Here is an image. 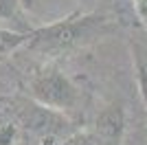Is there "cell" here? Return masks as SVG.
<instances>
[{"label": "cell", "instance_id": "1", "mask_svg": "<svg viewBox=\"0 0 147 145\" xmlns=\"http://www.w3.org/2000/svg\"><path fill=\"white\" fill-rule=\"evenodd\" d=\"M112 31L114 26L108 16L79 13V16H68L64 20L44 24V26H33L29 31L26 48L44 57H59L108 35Z\"/></svg>", "mask_w": 147, "mask_h": 145}, {"label": "cell", "instance_id": "2", "mask_svg": "<svg viewBox=\"0 0 147 145\" xmlns=\"http://www.w3.org/2000/svg\"><path fill=\"white\" fill-rule=\"evenodd\" d=\"M29 95L33 101L42 103L51 110L64 112V110H73L81 99L79 88L68 75L59 68H42L29 79Z\"/></svg>", "mask_w": 147, "mask_h": 145}, {"label": "cell", "instance_id": "3", "mask_svg": "<svg viewBox=\"0 0 147 145\" xmlns=\"http://www.w3.org/2000/svg\"><path fill=\"white\" fill-rule=\"evenodd\" d=\"M92 130L101 136L105 145H121L125 132V112L121 106H108L97 115Z\"/></svg>", "mask_w": 147, "mask_h": 145}, {"label": "cell", "instance_id": "4", "mask_svg": "<svg viewBox=\"0 0 147 145\" xmlns=\"http://www.w3.org/2000/svg\"><path fill=\"white\" fill-rule=\"evenodd\" d=\"M0 26L13 31H31V22L22 9V0H0Z\"/></svg>", "mask_w": 147, "mask_h": 145}, {"label": "cell", "instance_id": "5", "mask_svg": "<svg viewBox=\"0 0 147 145\" xmlns=\"http://www.w3.org/2000/svg\"><path fill=\"white\" fill-rule=\"evenodd\" d=\"M26 42H29V31H13L0 26V60L26 46Z\"/></svg>", "mask_w": 147, "mask_h": 145}, {"label": "cell", "instance_id": "6", "mask_svg": "<svg viewBox=\"0 0 147 145\" xmlns=\"http://www.w3.org/2000/svg\"><path fill=\"white\" fill-rule=\"evenodd\" d=\"M132 55H134V68L136 79H138V90H141L143 103L147 108V46L145 44H132Z\"/></svg>", "mask_w": 147, "mask_h": 145}, {"label": "cell", "instance_id": "7", "mask_svg": "<svg viewBox=\"0 0 147 145\" xmlns=\"http://www.w3.org/2000/svg\"><path fill=\"white\" fill-rule=\"evenodd\" d=\"M55 145H105V143L90 127V130H75V132L64 136V139H61L59 143H55Z\"/></svg>", "mask_w": 147, "mask_h": 145}, {"label": "cell", "instance_id": "8", "mask_svg": "<svg viewBox=\"0 0 147 145\" xmlns=\"http://www.w3.org/2000/svg\"><path fill=\"white\" fill-rule=\"evenodd\" d=\"M132 5H134L136 16H138L141 20H145V22H147V0H134Z\"/></svg>", "mask_w": 147, "mask_h": 145}]
</instances>
